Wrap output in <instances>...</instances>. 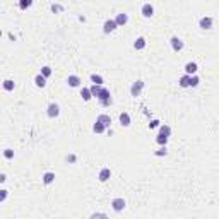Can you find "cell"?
<instances>
[{
	"instance_id": "6da1fadb",
	"label": "cell",
	"mask_w": 219,
	"mask_h": 219,
	"mask_svg": "<svg viewBox=\"0 0 219 219\" xmlns=\"http://www.w3.org/2000/svg\"><path fill=\"white\" fill-rule=\"evenodd\" d=\"M96 98L101 101V104H103V106H108V104H111V98H110V91H108V89H103V87H101V89L98 91Z\"/></svg>"
},
{
	"instance_id": "7a4b0ae2",
	"label": "cell",
	"mask_w": 219,
	"mask_h": 219,
	"mask_svg": "<svg viewBox=\"0 0 219 219\" xmlns=\"http://www.w3.org/2000/svg\"><path fill=\"white\" fill-rule=\"evenodd\" d=\"M142 87H144V82H142V81L133 82V84H132V87H130V93H132V96H139V94H141Z\"/></svg>"
},
{
	"instance_id": "3957f363",
	"label": "cell",
	"mask_w": 219,
	"mask_h": 219,
	"mask_svg": "<svg viewBox=\"0 0 219 219\" xmlns=\"http://www.w3.org/2000/svg\"><path fill=\"white\" fill-rule=\"evenodd\" d=\"M115 29H116V22L113 21V19H108L103 26V31L104 33H111V31H115Z\"/></svg>"
},
{
	"instance_id": "277c9868",
	"label": "cell",
	"mask_w": 219,
	"mask_h": 219,
	"mask_svg": "<svg viewBox=\"0 0 219 219\" xmlns=\"http://www.w3.org/2000/svg\"><path fill=\"white\" fill-rule=\"evenodd\" d=\"M58 113H60V108H58V104L57 103H52L50 106H48V115L52 116V118L58 116Z\"/></svg>"
},
{
	"instance_id": "5b68a950",
	"label": "cell",
	"mask_w": 219,
	"mask_h": 219,
	"mask_svg": "<svg viewBox=\"0 0 219 219\" xmlns=\"http://www.w3.org/2000/svg\"><path fill=\"white\" fill-rule=\"evenodd\" d=\"M171 46H173V50H175V52H180L181 48H183V41H181L180 38H171Z\"/></svg>"
},
{
	"instance_id": "8992f818",
	"label": "cell",
	"mask_w": 219,
	"mask_h": 219,
	"mask_svg": "<svg viewBox=\"0 0 219 219\" xmlns=\"http://www.w3.org/2000/svg\"><path fill=\"white\" fill-rule=\"evenodd\" d=\"M152 14H154V9H152L151 4H146L142 7V16H144V17H152Z\"/></svg>"
},
{
	"instance_id": "52a82bcc",
	"label": "cell",
	"mask_w": 219,
	"mask_h": 219,
	"mask_svg": "<svg viewBox=\"0 0 219 219\" xmlns=\"http://www.w3.org/2000/svg\"><path fill=\"white\" fill-rule=\"evenodd\" d=\"M111 206L115 210H122V209H125V200L123 199H115V200L111 202Z\"/></svg>"
},
{
	"instance_id": "ba28073f",
	"label": "cell",
	"mask_w": 219,
	"mask_h": 219,
	"mask_svg": "<svg viewBox=\"0 0 219 219\" xmlns=\"http://www.w3.org/2000/svg\"><path fill=\"white\" fill-rule=\"evenodd\" d=\"M200 27L202 29H210V27H212V19L210 17H202L200 19Z\"/></svg>"
},
{
	"instance_id": "9c48e42d",
	"label": "cell",
	"mask_w": 219,
	"mask_h": 219,
	"mask_svg": "<svg viewBox=\"0 0 219 219\" xmlns=\"http://www.w3.org/2000/svg\"><path fill=\"white\" fill-rule=\"evenodd\" d=\"M185 72L188 74V75L195 74V72H197V64H193V62H188V64L185 65Z\"/></svg>"
},
{
	"instance_id": "30bf717a",
	"label": "cell",
	"mask_w": 219,
	"mask_h": 219,
	"mask_svg": "<svg viewBox=\"0 0 219 219\" xmlns=\"http://www.w3.org/2000/svg\"><path fill=\"white\" fill-rule=\"evenodd\" d=\"M110 176H111V171H110L108 168H103V170L99 171V181H106Z\"/></svg>"
},
{
	"instance_id": "8fae6325",
	"label": "cell",
	"mask_w": 219,
	"mask_h": 219,
	"mask_svg": "<svg viewBox=\"0 0 219 219\" xmlns=\"http://www.w3.org/2000/svg\"><path fill=\"white\" fill-rule=\"evenodd\" d=\"M127 21H129V17H127V14H118L115 19L116 26H123V24H127Z\"/></svg>"
},
{
	"instance_id": "7c38bea8",
	"label": "cell",
	"mask_w": 219,
	"mask_h": 219,
	"mask_svg": "<svg viewBox=\"0 0 219 219\" xmlns=\"http://www.w3.org/2000/svg\"><path fill=\"white\" fill-rule=\"evenodd\" d=\"M67 82H69V86H70V87H77L79 84H81V79H79L77 75H69Z\"/></svg>"
},
{
	"instance_id": "4fadbf2b",
	"label": "cell",
	"mask_w": 219,
	"mask_h": 219,
	"mask_svg": "<svg viewBox=\"0 0 219 219\" xmlns=\"http://www.w3.org/2000/svg\"><path fill=\"white\" fill-rule=\"evenodd\" d=\"M96 122H99V123H103L104 127H110V123H111V118H110L108 115H99V116H98V120H96Z\"/></svg>"
},
{
	"instance_id": "5bb4252c",
	"label": "cell",
	"mask_w": 219,
	"mask_h": 219,
	"mask_svg": "<svg viewBox=\"0 0 219 219\" xmlns=\"http://www.w3.org/2000/svg\"><path fill=\"white\" fill-rule=\"evenodd\" d=\"M53 180H55V173L48 171V173H45V175H43V181H45V183H46V185H50V183H52Z\"/></svg>"
},
{
	"instance_id": "9a60e30c",
	"label": "cell",
	"mask_w": 219,
	"mask_h": 219,
	"mask_svg": "<svg viewBox=\"0 0 219 219\" xmlns=\"http://www.w3.org/2000/svg\"><path fill=\"white\" fill-rule=\"evenodd\" d=\"M178 84H180L181 87H190V75H188V74H185L183 77L180 79V82H178Z\"/></svg>"
},
{
	"instance_id": "2e32d148",
	"label": "cell",
	"mask_w": 219,
	"mask_h": 219,
	"mask_svg": "<svg viewBox=\"0 0 219 219\" xmlns=\"http://www.w3.org/2000/svg\"><path fill=\"white\" fill-rule=\"evenodd\" d=\"M120 123L123 125V127H129V125H130V116H129V113H122V115H120Z\"/></svg>"
},
{
	"instance_id": "e0dca14e",
	"label": "cell",
	"mask_w": 219,
	"mask_h": 219,
	"mask_svg": "<svg viewBox=\"0 0 219 219\" xmlns=\"http://www.w3.org/2000/svg\"><path fill=\"white\" fill-rule=\"evenodd\" d=\"M36 86L38 87H45L46 86V77H43V75H41V74H39V75H36Z\"/></svg>"
},
{
	"instance_id": "ac0fdd59",
	"label": "cell",
	"mask_w": 219,
	"mask_h": 219,
	"mask_svg": "<svg viewBox=\"0 0 219 219\" xmlns=\"http://www.w3.org/2000/svg\"><path fill=\"white\" fill-rule=\"evenodd\" d=\"M133 46L137 48V50H142V48L146 46V39L144 38H137L135 39V43H133Z\"/></svg>"
},
{
	"instance_id": "d6986e66",
	"label": "cell",
	"mask_w": 219,
	"mask_h": 219,
	"mask_svg": "<svg viewBox=\"0 0 219 219\" xmlns=\"http://www.w3.org/2000/svg\"><path fill=\"white\" fill-rule=\"evenodd\" d=\"M104 129H106V127H104L103 123H99V122H96L94 127H93V130H94L96 133H103V132H104Z\"/></svg>"
},
{
	"instance_id": "ffe728a7",
	"label": "cell",
	"mask_w": 219,
	"mask_h": 219,
	"mask_svg": "<svg viewBox=\"0 0 219 219\" xmlns=\"http://www.w3.org/2000/svg\"><path fill=\"white\" fill-rule=\"evenodd\" d=\"M81 96H82V99H84V101H89V99H91V91L87 89V87H82Z\"/></svg>"
},
{
	"instance_id": "44dd1931",
	"label": "cell",
	"mask_w": 219,
	"mask_h": 219,
	"mask_svg": "<svg viewBox=\"0 0 219 219\" xmlns=\"http://www.w3.org/2000/svg\"><path fill=\"white\" fill-rule=\"evenodd\" d=\"M91 81L94 82V84H98V86H101V84H103V77H101V75H96V74H93V75H91Z\"/></svg>"
},
{
	"instance_id": "7402d4cb",
	"label": "cell",
	"mask_w": 219,
	"mask_h": 219,
	"mask_svg": "<svg viewBox=\"0 0 219 219\" xmlns=\"http://www.w3.org/2000/svg\"><path fill=\"white\" fill-rule=\"evenodd\" d=\"M4 89H5V91H12V89H14V81H10V79L4 81Z\"/></svg>"
},
{
	"instance_id": "603a6c76",
	"label": "cell",
	"mask_w": 219,
	"mask_h": 219,
	"mask_svg": "<svg viewBox=\"0 0 219 219\" xmlns=\"http://www.w3.org/2000/svg\"><path fill=\"white\" fill-rule=\"evenodd\" d=\"M156 141H158V144H161V146H164V144H166V142H168V135H164V133H159V135H158V139H156Z\"/></svg>"
},
{
	"instance_id": "cb8c5ba5",
	"label": "cell",
	"mask_w": 219,
	"mask_h": 219,
	"mask_svg": "<svg viewBox=\"0 0 219 219\" xmlns=\"http://www.w3.org/2000/svg\"><path fill=\"white\" fill-rule=\"evenodd\" d=\"M197 84H199V77L197 75H193V77L190 75V87H195Z\"/></svg>"
},
{
	"instance_id": "d4e9b609",
	"label": "cell",
	"mask_w": 219,
	"mask_h": 219,
	"mask_svg": "<svg viewBox=\"0 0 219 219\" xmlns=\"http://www.w3.org/2000/svg\"><path fill=\"white\" fill-rule=\"evenodd\" d=\"M161 133H164V135H170V133H171V129H170L168 125H161Z\"/></svg>"
},
{
	"instance_id": "484cf974",
	"label": "cell",
	"mask_w": 219,
	"mask_h": 219,
	"mask_svg": "<svg viewBox=\"0 0 219 219\" xmlns=\"http://www.w3.org/2000/svg\"><path fill=\"white\" fill-rule=\"evenodd\" d=\"M50 74H52V69H50V67H43V69H41V75H43V77H48Z\"/></svg>"
},
{
	"instance_id": "4316f807",
	"label": "cell",
	"mask_w": 219,
	"mask_h": 219,
	"mask_svg": "<svg viewBox=\"0 0 219 219\" xmlns=\"http://www.w3.org/2000/svg\"><path fill=\"white\" fill-rule=\"evenodd\" d=\"M31 4H33V0H21V9H26Z\"/></svg>"
},
{
	"instance_id": "83f0119b",
	"label": "cell",
	"mask_w": 219,
	"mask_h": 219,
	"mask_svg": "<svg viewBox=\"0 0 219 219\" xmlns=\"http://www.w3.org/2000/svg\"><path fill=\"white\" fill-rule=\"evenodd\" d=\"M4 156H5L7 159H12V158H14V151H12V149H5Z\"/></svg>"
},
{
	"instance_id": "f1b7e54d",
	"label": "cell",
	"mask_w": 219,
	"mask_h": 219,
	"mask_svg": "<svg viewBox=\"0 0 219 219\" xmlns=\"http://www.w3.org/2000/svg\"><path fill=\"white\" fill-rule=\"evenodd\" d=\"M5 197H7V190H0V202L5 200Z\"/></svg>"
},
{
	"instance_id": "f546056e",
	"label": "cell",
	"mask_w": 219,
	"mask_h": 219,
	"mask_svg": "<svg viewBox=\"0 0 219 219\" xmlns=\"http://www.w3.org/2000/svg\"><path fill=\"white\" fill-rule=\"evenodd\" d=\"M158 125H159V122H158V120H152V122L149 123V127H151V129H154V127H158Z\"/></svg>"
},
{
	"instance_id": "4dcf8cb0",
	"label": "cell",
	"mask_w": 219,
	"mask_h": 219,
	"mask_svg": "<svg viewBox=\"0 0 219 219\" xmlns=\"http://www.w3.org/2000/svg\"><path fill=\"white\" fill-rule=\"evenodd\" d=\"M156 154H158V156H163V154H166V149H164V147H161V149H159L158 152H156Z\"/></svg>"
},
{
	"instance_id": "1f68e13d",
	"label": "cell",
	"mask_w": 219,
	"mask_h": 219,
	"mask_svg": "<svg viewBox=\"0 0 219 219\" xmlns=\"http://www.w3.org/2000/svg\"><path fill=\"white\" fill-rule=\"evenodd\" d=\"M2 181H5V175H2V173H0V183H2Z\"/></svg>"
}]
</instances>
